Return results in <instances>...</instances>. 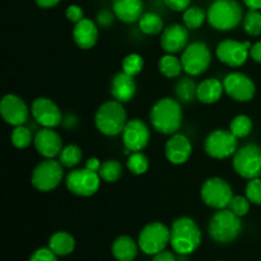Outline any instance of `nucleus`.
<instances>
[{
  "mask_svg": "<svg viewBox=\"0 0 261 261\" xmlns=\"http://www.w3.org/2000/svg\"><path fill=\"white\" fill-rule=\"evenodd\" d=\"M158 69H160V73L166 78H177L184 70L181 59H177L173 54L162 56L158 61Z\"/></svg>",
  "mask_w": 261,
  "mask_h": 261,
  "instance_id": "obj_28",
  "label": "nucleus"
},
{
  "mask_svg": "<svg viewBox=\"0 0 261 261\" xmlns=\"http://www.w3.org/2000/svg\"><path fill=\"white\" fill-rule=\"evenodd\" d=\"M149 119L155 132L173 135L182 124V109L180 102L170 97L158 99L150 110Z\"/></svg>",
  "mask_w": 261,
  "mask_h": 261,
  "instance_id": "obj_1",
  "label": "nucleus"
},
{
  "mask_svg": "<svg viewBox=\"0 0 261 261\" xmlns=\"http://www.w3.org/2000/svg\"><path fill=\"white\" fill-rule=\"evenodd\" d=\"M83 158V153L82 149L75 144L66 145L63 148L61 153L59 154V161H60L61 165L66 168H73L76 165H79Z\"/></svg>",
  "mask_w": 261,
  "mask_h": 261,
  "instance_id": "obj_33",
  "label": "nucleus"
},
{
  "mask_svg": "<svg viewBox=\"0 0 261 261\" xmlns=\"http://www.w3.org/2000/svg\"><path fill=\"white\" fill-rule=\"evenodd\" d=\"M224 92L223 82L216 78H208L198 84L196 99L201 103L213 105L222 98Z\"/></svg>",
  "mask_w": 261,
  "mask_h": 261,
  "instance_id": "obj_24",
  "label": "nucleus"
},
{
  "mask_svg": "<svg viewBox=\"0 0 261 261\" xmlns=\"http://www.w3.org/2000/svg\"><path fill=\"white\" fill-rule=\"evenodd\" d=\"M250 56H251L252 60L261 64V41L252 45V47L250 48Z\"/></svg>",
  "mask_w": 261,
  "mask_h": 261,
  "instance_id": "obj_44",
  "label": "nucleus"
},
{
  "mask_svg": "<svg viewBox=\"0 0 261 261\" xmlns=\"http://www.w3.org/2000/svg\"><path fill=\"white\" fill-rule=\"evenodd\" d=\"M10 140L17 149H25V148L30 147L31 143L35 139H33L31 130L25 127L24 125H20V126L14 127L12 135H10Z\"/></svg>",
  "mask_w": 261,
  "mask_h": 261,
  "instance_id": "obj_35",
  "label": "nucleus"
},
{
  "mask_svg": "<svg viewBox=\"0 0 261 261\" xmlns=\"http://www.w3.org/2000/svg\"><path fill=\"white\" fill-rule=\"evenodd\" d=\"M96 127L106 137L121 134L127 122V115L121 102L107 101L98 107L94 116Z\"/></svg>",
  "mask_w": 261,
  "mask_h": 261,
  "instance_id": "obj_4",
  "label": "nucleus"
},
{
  "mask_svg": "<svg viewBox=\"0 0 261 261\" xmlns=\"http://www.w3.org/2000/svg\"><path fill=\"white\" fill-rule=\"evenodd\" d=\"M65 184L71 194L88 198L98 191L99 185H101V177H99L98 172H93L84 167L70 171L66 176Z\"/></svg>",
  "mask_w": 261,
  "mask_h": 261,
  "instance_id": "obj_12",
  "label": "nucleus"
},
{
  "mask_svg": "<svg viewBox=\"0 0 261 261\" xmlns=\"http://www.w3.org/2000/svg\"><path fill=\"white\" fill-rule=\"evenodd\" d=\"M239 138L234 137L231 130L217 129L206 137L204 149L206 154L216 160H226L232 157L239 148Z\"/></svg>",
  "mask_w": 261,
  "mask_h": 261,
  "instance_id": "obj_11",
  "label": "nucleus"
},
{
  "mask_svg": "<svg viewBox=\"0 0 261 261\" xmlns=\"http://www.w3.org/2000/svg\"><path fill=\"white\" fill-rule=\"evenodd\" d=\"M170 244L177 254H193L201 244V231L196 222L189 217L176 219L171 227Z\"/></svg>",
  "mask_w": 261,
  "mask_h": 261,
  "instance_id": "obj_2",
  "label": "nucleus"
},
{
  "mask_svg": "<svg viewBox=\"0 0 261 261\" xmlns=\"http://www.w3.org/2000/svg\"><path fill=\"white\" fill-rule=\"evenodd\" d=\"M99 177L105 182H116L122 176V166L116 160H107L102 163L101 170L98 172Z\"/></svg>",
  "mask_w": 261,
  "mask_h": 261,
  "instance_id": "obj_31",
  "label": "nucleus"
},
{
  "mask_svg": "<svg viewBox=\"0 0 261 261\" xmlns=\"http://www.w3.org/2000/svg\"><path fill=\"white\" fill-rule=\"evenodd\" d=\"M37 7L42 8V9H50V8L56 7L61 0H35Z\"/></svg>",
  "mask_w": 261,
  "mask_h": 261,
  "instance_id": "obj_47",
  "label": "nucleus"
},
{
  "mask_svg": "<svg viewBox=\"0 0 261 261\" xmlns=\"http://www.w3.org/2000/svg\"><path fill=\"white\" fill-rule=\"evenodd\" d=\"M182 20L189 30H198L206 20V12L198 5H190L184 12Z\"/></svg>",
  "mask_w": 261,
  "mask_h": 261,
  "instance_id": "obj_30",
  "label": "nucleus"
},
{
  "mask_svg": "<svg viewBox=\"0 0 261 261\" xmlns=\"http://www.w3.org/2000/svg\"><path fill=\"white\" fill-rule=\"evenodd\" d=\"M223 86L224 92L237 102L251 101L256 92V87L251 78H249L246 74L239 73V71L228 74L224 78Z\"/></svg>",
  "mask_w": 261,
  "mask_h": 261,
  "instance_id": "obj_14",
  "label": "nucleus"
},
{
  "mask_svg": "<svg viewBox=\"0 0 261 261\" xmlns=\"http://www.w3.org/2000/svg\"><path fill=\"white\" fill-rule=\"evenodd\" d=\"M144 68V60L139 54H129L122 60V71L132 76H137L140 74Z\"/></svg>",
  "mask_w": 261,
  "mask_h": 261,
  "instance_id": "obj_37",
  "label": "nucleus"
},
{
  "mask_svg": "<svg viewBox=\"0 0 261 261\" xmlns=\"http://www.w3.org/2000/svg\"><path fill=\"white\" fill-rule=\"evenodd\" d=\"M181 63L185 73L191 76L201 75L208 70L212 63V53L204 42H193L186 46L181 56Z\"/></svg>",
  "mask_w": 261,
  "mask_h": 261,
  "instance_id": "obj_10",
  "label": "nucleus"
},
{
  "mask_svg": "<svg viewBox=\"0 0 261 261\" xmlns=\"http://www.w3.org/2000/svg\"><path fill=\"white\" fill-rule=\"evenodd\" d=\"M138 23H139L140 31L148 36H154L163 32V19L160 14L154 12L143 13Z\"/></svg>",
  "mask_w": 261,
  "mask_h": 261,
  "instance_id": "obj_27",
  "label": "nucleus"
},
{
  "mask_svg": "<svg viewBox=\"0 0 261 261\" xmlns=\"http://www.w3.org/2000/svg\"><path fill=\"white\" fill-rule=\"evenodd\" d=\"M241 231V218L232 213L229 209H221L209 221V236L218 244H229L234 241Z\"/></svg>",
  "mask_w": 261,
  "mask_h": 261,
  "instance_id": "obj_5",
  "label": "nucleus"
},
{
  "mask_svg": "<svg viewBox=\"0 0 261 261\" xmlns=\"http://www.w3.org/2000/svg\"><path fill=\"white\" fill-rule=\"evenodd\" d=\"M126 167L133 175H144L149 170V160L142 152H132L126 161Z\"/></svg>",
  "mask_w": 261,
  "mask_h": 261,
  "instance_id": "obj_32",
  "label": "nucleus"
},
{
  "mask_svg": "<svg viewBox=\"0 0 261 261\" xmlns=\"http://www.w3.org/2000/svg\"><path fill=\"white\" fill-rule=\"evenodd\" d=\"M48 247L55 252L58 256H66L71 254L75 249V240L68 232H56L50 237Z\"/></svg>",
  "mask_w": 261,
  "mask_h": 261,
  "instance_id": "obj_26",
  "label": "nucleus"
},
{
  "mask_svg": "<svg viewBox=\"0 0 261 261\" xmlns=\"http://www.w3.org/2000/svg\"><path fill=\"white\" fill-rule=\"evenodd\" d=\"M189 28L185 24H171L165 28L161 36V47L167 54L185 50L189 42Z\"/></svg>",
  "mask_w": 261,
  "mask_h": 261,
  "instance_id": "obj_19",
  "label": "nucleus"
},
{
  "mask_svg": "<svg viewBox=\"0 0 261 261\" xmlns=\"http://www.w3.org/2000/svg\"><path fill=\"white\" fill-rule=\"evenodd\" d=\"M63 167L60 161H55L54 158H46V161L38 163L31 177L33 188L42 193L55 190L63 180Z\"/></svg>",
  "mask_w": 261,
  "mask_h": 261,
  "instance_id": "obj_6",
  "label": "nucleus"
},
{
  "mask_svg": "<svg viewBox=\"0 0 261 261\" xmlns=\"http://www.w3.org/2000/svg\"><path fill=\"white\" fill-rule=\"evenodd\" d=\"M65 15L68 18V20H70L73 23H78L84 18V12L79 5L71 4L66 8Z\"/></svg>",
  "mask_w": 261,
  "mask_h": 261,
  "instance_id": "obj_41",
  "label": "nucleus"
},
{
  "mask_svg": "<svg viewBox=\"0 0 261 261\" xmlns=\"http://www.w3.org/2000/svg\"><path fill=\"white\" fill-rule=\"evenodd\" d=\"M152 261H176V257L171 251H165L163 250V251L155 254Z\"/></svg>",
  "mask_w": 261,
  "mask_h": 261,
  "instance_id": "obj_45",
  "label": "nucleus"
},
{
  "mask_svg": "<svg viewBox=\"0 0 261 261\" xmlns=\"http://www.w3.org/2000/svg\"><path fill=\"white\" fill-rule=\"evenodd\" d=\"M252 121L249 116L246 115H239V116L233 117L229 124V130H231L232 134L236 138L241 139V138H246L247 135H250L252 130Z\"/></svg>",
  "mask_w": 261,
  "mask_h": 261,
  "instance_id": "obj_34",
  "label": "nucleus"
},
{
  "mask_svg": "<svg viewBox=\"0 0 261 261\" xmlns=\"http://www.w3.org/2000/svg\"><path fill=\"white\" fill-rule=\"evenodd\" d=\"M137 242L129 236H120L112 244V255L117 261H134L138 255Z\"/></svg>",
  "mask_w": 261,
  "mask_h": 261,
  "instance_id": "obj_25",
  "label": "nucleus"
},
{
  "mask_svg": "<svg viewBox=\"0 0 261 261\" xmlns=\"http://www.w3.org/2000/svg\"><path fill=\"white\" fill-rule=\"evenodd\" d=\"M31 114L33 119L43 127H58L63 124V115L58 105L50 98L46 97H38L32 102L31 106Z\"/></svg>",
  "mask_w": 261,
  "mask_h": 261,
  "instance_id": "obj_15",
  "label": "nucleus"
},
{
  "mask_svg": "<svg viewBox=\"0 0 261 261\" xmlns=\"http://www.w3.org/2000/svg\"><path fill=\"white\" fill-rule=\"evenodd\" d=\"M193 153V145L188 137L182 134H173L167 140L165 147V154L168 162L172 165H184L188 162Z\"/></svg>",
  "mask_w": 261,
  "mask_h": 261,
  "instance_id": "obj_20",
  "label": "nucleus"
},
{
  "mask_svg": "<svg viewBox=\"0 0 261 261\" xmlns=\"http://www.w3.org/2000/svg\"><path fill=\"white\" fill-rule=\"evenodd\" d=\"M163 2L173 12H185L191 5V0H163Z\"/></svg>",
  "mask_w": 261,
  "mask_h": 261,
  "instance_id": "obj_43",
  "label": "nucleus"
},
{
  "mask_svg": "<svg viewBox=\"0 0 261 261\" xmlns=\"http://www.w3.org/2000/svg\"><path fill=\"white\" fill-rule=\"evenodd\" d=\"M249 9L260 10L261 9V0H242Z\"/></svg>",
  "mask_w": 261,
  "mask_h": 261,
  "instance_id": "obj_48",
  "label": "nucleus"
},
{
  "mask_svg": "<svg viewBox=\"0 0 261 261\" xmlns=\"http://www.w3.org/2000/svg\"><path fill=\"white\" fill-rule=\"evenodd\" d=\"M36 150L40 155L45 158H54L59 155L63 150V139L51 127H43L38 130L33 140Z\"/></svg>",
  "mask_w": 261,
  "mask_h": 261,
  "instance_id": "obj_18",
  "label": "nucleus"
},
{
  "mask_svg": "<svg viewBox=\"0 0 261 261\" xmlns=\"http://www.w3.org/2000/svg\"><path fill=\"white\" fill-rule=\"evenodd\" d=\"M121 134L125 148L132 152H142L150 139L149 129L140 119L129 120Z\"/></svg>",
  "mask_w": 261,
  "mask_h": 261,
  "instance_id": "obj_17",
  "label": "nucleus"
},
{
  "mask_svg": "<svg viewBox=\"0 0 261 261\" xmlns=\"http://www.w3.org/2000/svg\"><path fill=\"white\" fill-rule=\"evenodd\" d=\"M244 30L250 36L261 35V12L250 9L244 18Z\"/></svg>",
  "mask_w": 261,
  "mask_h": 261,
  "instance_id": "obj_36",
  "label": "nucleus"
},
{
  "mask_svg": "<svg viewBox=\"0 0 261 261\" xmlns=\"http://www.w3.org/2000/svg\"><path fill=\"white\" fill-rule=\"evenodd\" d=\"M176 96L184 103H190L196 98V92H198V84L191 78H182L176 84Z\"/></svg>",
  "mask_w": 261,
  "mask_h": 261,
  "instance_id": "obj_29",
  "label": "nucleus"
},
{
  "mask_svg": "<svg viewBox=\"0 0 261 261\" xmlns=\"http://www.w3.org/2000/svg\"><path fill=\"white\" fill-rule=\"evenodd\" d=\"M245 196L250 200V203L255 205H261V178H252L249 180L245 190Z\"/></svg>",
  "mask_w": 261,
  "mask_h": 261,
  "instance_id": "obj_38",
  "label": "nucleus"
},
{
  "mask_svg": "<svg viewBox=\"0 0 261 261\" xmlns=\"http://www.w3.org/2000/svg\"><path fill=\"white\" fill-rule=\"evenodd\" d=\"M101 161L98 160V158H89L88 161L86 162V168H88V170L93 171V172H99V170H101Z\"/></svg>",
  "mask_w": 261,
  "mask_h": 261,
  "instance_id": "obj_46",
  "label": "nucleus"
},
{
  "mask_svg": "<svg viewBox=\"0 0 261 261\" xmlns=\"http://www.w3.org/2000/svg\"><path fill=\"white\" fill-rule=\"evenodd\" d=\"M73 38L75 45L83 50L94 47L98 40V28L93 20L83 18L81 22L75 23L73 28Z\"/></svg>",
  "mask_w": 261,
  "mask_h": 261,
  "instance_id": "obj_21",
  "label": "nucleus"
},
{
  "mask_svg": "<svg viewBox=\"0 0 261 261\" xmlns=\"http://www.w3.org/2000/svg\"><path fill=\"white\" fill-rule=\"evenodd\" d=\"M251 47L252 45L249 41L240 42L234 40H224L217 46L216 55L221 63L231 68H239L247 61Z\"/></svg>",
  "mask_w": 261,
  "mask_h": 261,
  "instance_id": "obj_13",
  "label": "nucleus"
},
{
  "mask_svg": "<svg viewBox=\"0 0 261 261\" xmlns=\"http://www.w3.org/2000/svg\"><path fill=\"white\" fill-rule=\"evenodd\" d=\"M143 0H112L115 17L124 23H134L143 15Z\"/></svg>",
  "mask_w": 261,
  "mask_h": 261,
  "instance_id": "obj_22",
  "label": "nucleus"
},
{
  "mask_svg": "<svg viewBox=\"0 0 261 261\" xmlns=\"http://www.w3.org/2000/svg\"><path fill=\"white\" fill-rule=\"evenodd\" d=\"M209 24L218 31H231L244 19V12L237 0H214L206 10Z\"/></svg>",
  "mask_w": 261,
  "mask_h": 261,
  "instance_id": "obj_3",
  "label": "nucleus"
},
{
  "mask_svg": "<svg viewBox=\"0 0 261 261\" xmlns=\"http://www.w3.org/2000/svg\"><path fill=\"white\" fill-rule=\"evenodd\" d=\"M135 93H137V83L134 81V76L121 71L112 78L111 94L114 99L125 103L133 99Z\"/></svg>",
  "mask_w": 261,
  "mask_h": 261,
  "instance_id": "obj_23",
  "label": "nucleus"
},
{
  "mask_svg": "<svg viewBox=\"0 0 261 261\" xmlns=\"http://www.w3.org/2000/svg\"><path fill=\"white\" fill-rule=\"evenodd\" d=\"M234 171L246 180L261 176V148L257 144H246L237 149L232 161Z\"/></svg>",
  "mask_w": 261,
  "mask_h": 261,
  "instance_id": "obj_7",
  "label": "nucleus"
},
{
  "mask_svg": "<svg viewBox=\"0 0 261 261\" xmlns=\"http://www.w3.org/2000/svg\"><path fill=\"white\" fill-rule=\"evenodd\" d=\"M200 196L204 204L209 208L221 211L228 208L234 195L231 185L226 180L221 177H211L201 186Z\"/></svg>",
  "mask_w": 261,
  "mask_h": 261,
  "instance_id": "obj_8",
  "label": "nucleus"
},
{
  "mask_svg": "<svg viewBox=\"0 0 261 261\" xmlns=\"http://www.w3.org/2000/svg\"><path fill=\"white\" fill-rule=\"evenodd\" d=\"M58 255L50 247H41L31 255L28 261H58Z\"/></svg>",
  "mask_w": 261,
  "mask_h": 261,
  "instance_id": "obj_40",
  "label": "nucleus"
},
{
  "mask_svg": "<svg viewBox=\"0 0 261 261\" xmlns=\"http://www.w3.org/2000/svg\"><path fill=\"white\" fill-rule=\"evenodd\" d=\"M114 12H111V10L109 9H102L99 10L98 14H97V22H98V24L101 25V27L109 28L110 25L114 23Z\"/></svg>",
  "mask_w": 261,
  "mask_h": 261,
  "instance_id": "obj_42",
  "label": "nucleus"
},
{
  "mask_svg": "<svg viewBox=\"0 0 261 261\" xmlns=\"http://www.w3.org/2000/svg\"><path fill=\"white\" fill-rule=\"evenodd\" d=\"M250 200L246 198V196H242V195H234L232 198L231 203H229L228 209L234 213L236 216H239L240 218L244 216H246L247 213L250 212Z\"/></svg>",
  "mask_w": 261,
  "mask_h": 261,
  "instance_id": "obj_39",
  "label": "nucleus"
},
{
  "mask_svg": "<svg viewBox=\"0 0 261 261\" xmlns=\"http://www.w3.org/2000/svg\"><path fill=\"white\" fill-rule=\"evenodd\" d=\"M171 241V229L161 222H152L142 229L138 240L139 249L147 255L163 251Z\"/></svg>",
  "mask_w": 261,
  "mask_h": 261,
  "instance_id": "obj_9",
  "label": "nucleus"
},
{
  "mask_svg": "<svg viewBox=\"0 0 261 261\" xmlns=\"http://www.w3.org/2000/svg\"><path fill=\"white\" fill-rule=\"evenodd\" d=\"M3 120L12 126H20L28 121L30 110L25 102L17 94H5L0 102Z\"/></svg>",
  "mask_w": 261,
  "mask_h": 261,
  "instance_id": "obj_16",
  "label": "nucleus"
}]
</instances>
